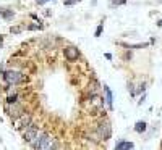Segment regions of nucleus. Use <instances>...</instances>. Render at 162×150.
I'll list each match as a JSON object with an SVG mask.
<instances>
[{
	"instance_id": "nucleus-1",
	"label": "nucleus",
	"mask_w": 162,
	"mask_h": 150,
	"mask_svg": "<svg viewBox=\"0 0 162 150\" xmlns=\"http://www.w3.org/2000/svg\"><path fill=\"white\" fill-rule=\"evenodd\" d=\"M31 145H33V148H57L59 147L47 132H39L36 141H34Z\"/></svg>"
},
{
	"instance_id": "nucleus-2",
	"label": "nucleus",
	"mask_w": 162,
	"mask_h": 150,
	"mask_svg": "<svg viewBox=\"0 0 162 150\" xmlns=\"http://www.w3.org/2000/svg\"><path fill=\"white\" fill-rule=\"evenodd\" d=\"M96 136L99 137L101 141H109L112 136V126L107 119H102L96 128Z\"/></svg>"
},
{
	"instance_id": "nucleus-5",
	"label": "nucleus",
	"mask_w": 162,
	"mask_h": 150,
	"mask_svg": "<svg viewBox=\"0 0 162 150\" xmlns=\"http://www.w3.org/2000/svg\"><path fill=\"white\" fill-rule=\"evenodd\" d=\"M37 134H39V131H37V128H36V126H34L33 123L23 129V139H25L28 144H33L34 141H36Z\"/></svg>"
},
{
	"instance_id": "nucleus-11",
	"label": "nucleus",
	"mask_w": 162,
	"mask_h": 150,
	"mask_svg": "<svg viewBox=\"0 0 162 150\" xmlns=\"http://www.w3.org/2000/svg\"><path fill=\"white\" fill-rule=\"evenodd\" d=\"M146 123H144V121H138V123L135 124V131L136 132H140V134H141V132H144V131H146Z\"/></svg>"
},
{
	"instance_id": "nucleus-7",
	"label": "nucleus",
	"mask_w": 162,
	"mask_h": 150,
	"mask_svg": "<svg viewBox=\"0 0 162 150\" xmlns=\"http://www.w3.org/2000/svg\"><path fill=\"white\" fill-rule=\"evenodd\" d=\"M15 121H16V128L23 131V129L26 128V126H29V124H31V116H29V115H26V113H23L21 116H20V118H16Z\"/></svg>"
},
{
	"instance_id": "nucleus-17",
	"label": "nucleus",
	"mask_w": 162,
	"mask_h": 150,
	"mask_svg": "<svg viewBox=\"0 0 162 150\" xmlns=\"http://www.w3.org/2000/svg\"><path fill=\"white\" fill-rule=\"evenodd\" d=\"M157 24H159V26L162 27V20H159V23H157Z\"/></svg>"
},
{
	"instance_id": "nucleus-14",
	"label": "nucleus",
	"mask_w": 162,
	"mask_h": 150,
	"mask_svg": "<svg viewBox=\"0 0 162 150\" xmlns=\"http://www.w3.org/2000/svg\"><path fill=\"white\" fill-rule=\"evenodd\" d=\"M123 3H126V0H114V2H112L114 7H115V5H123Z\"/></svg>"
},
{
	"instance_id": "nucleus-12",
	"label": "nucleus",
	"mask_w": 162,
	"mask_h": 150,
	"mask_svg": "<svg viewBox=\"0 0 162 150\" xmlns=\"http://www.w3.org/2000/svg\"><path fill=\"white\" fill-rule=\"evenodd\" d=\"M2 16L5 20H10V18H13V10H10V11H2Z\"/></svg>"
},
{
	"instance_id": "nucleus-10",
	"label": "nucleus",
	"mask_w": 162,
	"mask_h": 150,
	"mask_svg": "<svg viewBox=\"0 0 162 150\" xmlns=\"http://www.w3.org/2000/svg\"><path fill=\"white\" fill-rule=\"evenodd\" d=\"M97 90H99V82H97L96 79H92V82L89 84V92H91V95L97 94Z\"/></svg>"
},
{
	"instance_id": "nucleus-3",
	"label": "nucleus",
	"mask_w": 162,
	"mask_h": 150,
	"mask_svg": "<svg viewBox=\"0 0 162 150\" xmlns=\"http://www.w3.org/2000/svg\"><path fill=\"white\" fill-rule=\"evenodd\" d=\"M3 79L7 81L8 86H16L25 81V74L21 71H15V70H10V71H5L3 74Z\"/></svg>"
},
{
	"instance_id": "nucleus-8",
	"label": "nucleus",
	"mask_w": 162,
	"mask_h": 150,
	"mask_svg": "<svg viewBox=\"0 0 162 150\" xmlns=\"http://www.w3.org/2000/svg\"><path fill=\"white\" fill-rule=\"evenodd\" d=\"M104 94H106V103H107V107L114 108V95H112V90L109 89V86H104Z\"/></svg>"
},
{
	"instance_id": "nucleus-16",
	"label": "nucleus",
	"mask_w": 162,
	"mask_h": 150,
	"mask_svg": "<svg viewBox=\"0 0 162 150\" xmlns=\"http://www.w3.org/2000/svg\"><path fill=\"white\" fill-rule=\"evenodd\" d=\"M144 89H146V84L143 82V84L140 86V89H138V92H144Z\"/></svg>"
},
{
	"instance_id": "nucleus-9",
	"label": "nucleus",
	"mask_w": 162,
	"mask_h": 150,
	"mask_svg": "<svg viewBox=\"0 0 162 150\" xmlns=\"http://www.w3.org/2000/svg\"><path fill=\"white\" fill-rule=\"evenodd\" d=\"M135 145H133V142H126V141H120L117 142V145H115V148L118 150H123V148H133Z\"/></svg>"
},
{
	"instance_id": "nucleus-13",
	"label": "nucleus",
	"mask_w": 162,
	"mask_h": 150,
	"mask_svg": "<svg viewBox=\"0 0 162 150\" xmlns=\"http://www.w3.org/2000/svg\"><path fill=\"white\" fill-rule=\"evenodd\" d=\"M102 29H104V24H99V26H97V29H96V37H99L101 34H102Z\"/></svg>"
},
{
	"instance_id": "nucleus-6",
	"label": "nucleus",
	"mask_w": 162,
	"mask_h": 150,
	"mask_svg": "<svg viewBox=\"0 0 162 150\" xmlns=\"http://www.w3.org/2000/svg\"><path fill=\"white\" fill-rule=\"evenodd\" d=\"M63 53H65V58L68 61H76L79 58V50L75 47V45H68V47L63 49Z\"/></svg>"
},
{
	"instance_id": "nucleus-4",
	"label": "nucleus",
	"mask_w": 162,
	"mask_h": 150,
	"mask_svg": "<svg viewBox=\"0 0 162 150\" xmlns=\"http://www.w3.org/2000/svg\"><path fill=\"white\" fill-rule=\"evenodd\" d=\"M5 112H7L8 115L13 119H16V118H20L23 113H25V110H23V107L20 105L18 102H7V105H5Z\"/></svg>"
},
{
	"instance_id": "nucleus-15",
	"label": "nucleus",
	"mask_w": 162,
	"mask_h": 150,
	"mask_svg": "<svg viewBox=\"0 0 162 150\" xmlns=\"http://www.w3.org/2000/svg\"><path fill=\"white\" fill-rule=\"evenodd\" d=\"M47 2H50V0H36V3H39V5H44V3H47Z\"/></svg>"
}]
</instances>
